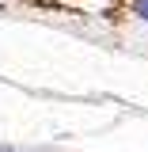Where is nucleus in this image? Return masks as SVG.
Here are the masks:
<instances>
[{"label": "nucleus", "instance_id": "1", "mask_svg": "<svg viewBox=\"0 0 148 152\" xmlns=\"http://www.w3.org/2000/svg\"><path fill=\"white\" fill-rule=\"evenodd\" d=\"M133 15H141V19H148V0H133Z\"/></svg>", "mask_w": 148, "mask_h": 152}]
</instances>
